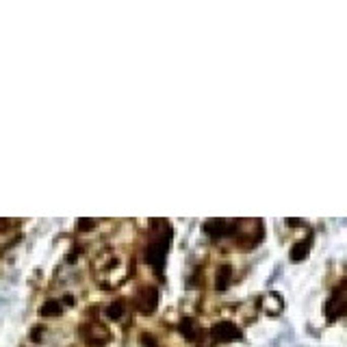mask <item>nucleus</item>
Instances as JSON below:
<instances>
[{
    "mask_svg": "<svg viewBox=\"0 0 347 347\" xmlns=\"http://www.w3.org/2000/svg\"><path fill=\"white\" fill-rule=\"evenodd\" d=\"M141 343L143 345H146V347H159V343H156V338L154 336H152V334H141Z\"/></svg>",
    "mask_w": 347,
    "mask_h": 347,
    "instance_id": "nucleus-12",
    "label": "nucleus"
},
{
    "mask_svg": "<svg viewBox=\"0 0 347 347\" xmlns=\"http://www.w3.org/2000/svg\"><path fill=\"white\" fill-rule=\"evenodd\" d=\"M122 314H124V304L122 302H113L111 306H107V317L109 319L117 321V319H122Z\"/></svg>",
    "mask_w": 347,
    "mask_h": 347,
    "instance_id": "nucleus-11",
    "label": "nucleus"
},
{
    "mask_svg": "<svg viewBox=\"0 0 347 347\" xmlns=\"http://www.w3.org/2000/svg\"><path fill=\"white\" fill-rule=\"evenodd\" d=\"M66 304H74V297H72V295H66Z\"/></svg>",
    "mask_w": 347,
    "mask_h": 347,
    "instance_id": "nucleus-16",
    "label": "nucleus"
},
{
    "mask_svg": "<svg viewBox=\"0 0 347 347\" xmlns=\"http://www.w3.org/2000/svg\"><path fill=\"white\" fill-rule=\"evenodd\" d=\"M42 330H44L42 326H39V328H33V334H30V338H33V341H39V338H42V334H44Z\"/></svg>",
    "mask_w": 347,
    "mask_h": 347,
    "instance_id": "nucleus-14",
    "label": "nucleus"
},
{
    "mask_svg": "<svg viewBox=\"0 0 347 347\" xmlns=\"http://www.w3.org/2000/svg\"><path fill=\"white\" fill-rule=\"evenodd\" d=\"M237 230V226H228V222L224 219H208L204 224V232L211 237H224V235H232V232Z\"/></svg>",
    "mask_w": 347,
    "mask_h": 347,
    "instance_id": "nucleus-4",
    "label": "nucleus"
},
{
    "mask_svg": "<svg viewBox=\"0 0 347 347\" xmlns=\"http://www.w3.org/2000/svg\"><path fill=\"white\" fill-rule=\"evenodd\" d=\"M61 310L63 308H61L59 302H56V300H48V302H44V306H42V310H39V312H42L44 317H59Z\"/></svg>",
    "mask_w": 347,
    "mask_h": 347,
    "instance_id": "nucleus-10",
    "label": "nucleus"
},
{
    "mask_svg": "<svg viewBox=\"0 0 347 347\" xmlns=\"http://www.w3.org/2000/svg\"><path fill=\"white\" fill-rule=\"evenodd\" d=\"M7 228H9V222H7V219H0V230H7Z\"/></svg>",
    "mask_w": 347,
    "mask_h": 347,
    "instance_id": "nucleus-15",
    "label": "nucleus"
},
{
    "mask_svg": "<svg viewBox=\"0 0 347 347\" xmlns=\"http://www.w3.org/2000/svg\"><path fill=\"white\" fill-rule=\"evenodd\" d=\"M109 341V332L104 330L102 326H91V332H89V336H87V343L89 345H93V347H100V345H104Z\"/></svg>",
    "mask_w": 347,
    "mask_h": 347,
    "instance_id": "nucleus-5",
    "label": "nucleus"
},
{
    "mask_svg": "<svg viewBox=\"0 0 347 347\" xmlns=\"http://www.w3.org/2000/svg\"><path fill=\"white\" fill-rule=\"evenodd\" d=\"M308 249H310L308 241H297V243L293 245V249H291V261H293V263L304 261V258L308 256Z\"/></svg>",
    "mask_w": 347,
    "mask_h": 347,
    "instance_id": "nucleus-9",
    "label": "nucleus"
},
{
    "mask_svg": "<svg viewBox=\"0 0 347 347\" xmlns=\"http://www.w3.org/2000/svg\"><path fill=\"white\" fill-rule=\"evenodd\" d=\"M180 334L187 338V341H196V338L200 336V332H198V324L193 319H182L180 321Z\"/></svg>",
    "mask_w": 347,
    "mask_h": 347,
    "instance_id": "nucleus-7",
    "label": "nucleus"
},
{
    "mask_svg": "<svg viewBox=\"0 0 347 347\" xmlns=\"http://www.w3.org/2000/svg\"><path fill=\"white\" fill-rule=\"evenodd\" d=\"M211 334L215 341H222V343H228V341H237V338L241 336V330L230 324V321H219V324H215Z\"/></svg>",
    "mask_w": 347,
    "mask_h": 347,
    "instance_id": "nucleus-2",
    "label": "nucleus"
},
{
    "mask_svg": "<svg viewBox=\"0 0 347 347\" xmlns=\"http://www.w3.org/2000/svg\"><path fill=\"white\" fill-rule=\"evenodd\" d=\"M96 226V222L93 219H87V217H83V219H78V228L80 230H91Z\"/></svg>",
    "mask_w": 347,
    "mask_h": 347,
    "instance_id": "nucleus-13",
    "label": "nucleus"
},
{
    "mask_svg": "<svg viewBox=\"0 0 347 347\" xmlns=\"http://www.w3.org/2000/svg\"><path fill=\"white\" fill-rule=\"evenodd\" d=\"M167 247H169V232H165L163 237H156V239L148 245V263H150L156 271L163 269V261H165Z\"/></svg>",
    "mask_w": 347,
    "mask_h": 347,
    "instance_id": "nucleus-1",
    "label": "nucleus"
},
{
    "mask_svg": "<svg viewBox=\"0 0 347 347\" xmlns=\"http://www.w3.org/2000/svg\"><path fill=\"white\" fill-rule=\"evenodd\" d=\"M230 278H232V267L230 265H222L219 269H217V280H215V287L224 291V289H228L230 285Z\"/></svg>",
    "mask_w": 347,
    "mask_h": 347,
    "instance_id": "nucleus-8",
    "label": "nucleus"
},
{
    "mask_svg": "<svg viewBox=\"0 0 347 347\" xmlns=\"http://www.w3.org/2000/svg\"><path fill=\"white\" fill-rule=\"evenodd\" d=\"M345 300H347V295H345ZM345 304H347V302H343V304H341V291H334V295L330 297V302H328V317H330V319H334L338 312L343 314V310L347 308Z\"/></svg>",
    "mask_w": 347,
    "mask_h": 347,
    "instance_id": "nucleus-6",
    "label": "nucleus"
},
{
    "mask_svg": "<svg viewBox=\"0 0 347 347\" xmlns=\"http://www.w3.org/2000/svg\"><path fill=\"white\" fill-rule=\"evenodd\" d=\"M159 306V291L154 287H146L137 297V308H139L143 314H152Z\"/></svg>",
    "mask_w": 347,
    "mask_h": 347,
    "instance_id": "nucleus-3",
    "label": "nucleus"
}]
</instances>
